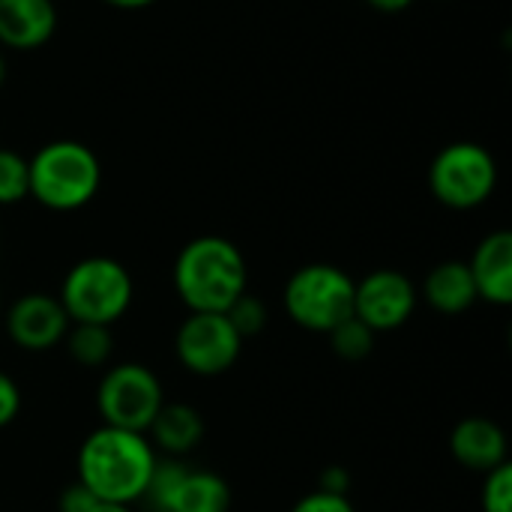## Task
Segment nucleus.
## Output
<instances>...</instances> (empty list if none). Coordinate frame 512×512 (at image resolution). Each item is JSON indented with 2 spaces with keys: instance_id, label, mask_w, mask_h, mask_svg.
<instances>
[{
  "instance_id": "obj_1",
  "label": "nucleus",
  "mask_w": 512,
  "mask_h": 512,
  "mask_svg": "<svg viewBox=\"0 0 512 512\" xmlns=\"http://www.w3.org/2000/svg\"><path fill=\"white\" fill-rule=\"evenodd\" d=\"M159 459L162 456L144 432L102 423L81 441L75 471L78 483L90 489L96 501L135 507L144 501Z\"/></svg>"
},
{
  "instance_id": "obj_7",
  "label": "nucleus",
  "mask_w": 512,
  "mask_h": 512,
  "mask_svg": "<svg viewBox=\"0 0 512 512\" xmlns=\"http://www.w3.org/2000/svg\"><path fill=\"white\" fill-rule=\"evenodd\" d=\"M165 405V390L159 375L144 363H114L102 372L96 384V411L105 426L144 432Z\"/></svg>"
},
{
  "instance_id": "obj_23",
  "label": "nucleus",
  "mask_w": 512,
  "mask_h": 512,
  "mask_svg": "<svg viewBox=\"0 0 512 512\" xmlns=\"http://www.w3.org/2000/svg\"><path fill=\"white\" fill-rule=\"evenodd\" d=\"M21 414V387L9 372L0 369V429L12 426Z\"/></svg>"
},
{
  "instance_id": "obj_25",
  "label": "nucleus",
  "mask_w": 512,
  "mask_h": 512,
  "mask_svg": "<svg viewBox=\"0 0 512 512\" xmlns=\"http://www.w3.org/2000/svg\"><path fill=\"white\" fill-rule=\"evenodd\" d=\"M318 489L333 492V495H348V489H351V474H348L342 465H330V468H324V471H321V477H318Z\"/></svg>"
},
{
  "instance_id": "obj_15",
  "label": "nucleus",
  "mask_w": 512,
  "mask_h": 512,
  "mask_svg": "<svg viewBox=\"0 0 512 512\" xmlns=\"http://www.w3.org/2000/svg\"><path fill=\"white\" fill-rule=\"evenodd\" d=\"M147 438L165 459H183L204 441V417L186 402H165L153 417Z\"/></svg>"
},
{
  "instance_id": "obj_8",
  "label": "nucleus",
  "mask_w": 512,
  "mask_h": 512,
  "mask_svg": "<svg viewBox=\"0 0 512 512\" xmlns=\"http://www.w3.org/2000/svg\"><path fill=\"white\" fill-rule=\"evenodd\" d=\"M144 504L153 512H228L231 486L207 468H189L183 459H159Z\"/></svg>"
},
{
  "instance_id": "obj_9",
  "label": "nucleus",
  "mask_w": 512,
  "mask_h": 512,
  "mask_svg": "<svg viewBox=\"0 0 512 512\" xmlns=\"http://www.w3.org/2000/svg\"><path fill=\"white\" fill-rule=\"evenodd\" d=\"M243 336L234 330L228 315L189 312L174 333L177 363L195 378H219L240 360Z\"/></svg>"
},
{
  "instance_id": "obj_22",
  "label": "nucleus",
  "mask_w": 512,
  "mask_h": 512,
  "mask_svg": "<svg viewBox=\"0 0 512 512\" xmlns=\"http://www.w3.org/2000/svg\"><path fill=\"white\" fill-rule=\"evenodd\" d=\"M291 512H357L348 495H333V492H324V489H315L309 495H303Z\"/></svg>"
},
{
  "instance_id": "obj_28",
  "label": "nucleus",
  "mask_w": 512,
  "mask_h": 512,
  "mask_svg": "<svg viewBox=\"0 0 512 512\" xmlns=\"http://www.w3.org/2000/svg\"><path fill=\"white\" fill-rule=\"evenodd\" d=\"M90 512H135L132 507H126V504H108V501H96Z\"/></svg>"
},
{
  "instance_id": "obj_14",
  "label": "nucleus",
  "mask_w": 512,
  "mask_h": 512,
  "mask_svg": "<svg viewBox=\"0 0 512 512\" xmlns=\"http://www.w3.org/2000/svg\"><path fill=\"white\" fill-rule=\"evenodd\" d=\"M468 270L477 285V297L492 306L512 303V234L492 231L474 249Z\"/></svg>"
},
{
  "instance_id": "obj_20",
  "label": "nucleus",
  "mask_w": 512,
  "mask_h": 512,
  "mask_svg": "<svg viewBox=\"0 0 512 512\" xmlns=\"http://www.w3.org/2000/svg\"><path fill=\"white\" fill-rule=\"evenodd\" d=\"M483 512H512V465L504 462L495 471L483 474V492H480Z\"/></svg>"
},
{
  "instance_id": "obj_13",
  "label": "nucleus",
  "mask_w": 512,
  "mask_h": 512,
  "mask_svg": "<svg viewBox=\"0 0 512 512\" xmlns=\"http://www.w3.org/2000/svg\"><path fill=\"white\" fill-rule=\"evenodd\" d=\"M57 33L54 0H0V45L36 51Z\"/></svg>"
},
{
  "instance_id": "obj_17",
  "label": "nucleus",
  "mask_w": 512,
  "mask_h": 512,
  "mask_svg": "<svg viewBox=\"0 0 512 512\" xmlns=\"http://www.w3.org/2000/svg\"><path fill=\"white\" fill-rule=\"evenodd\" d=\"M63 345L69 351L72 363H78L84 369H102L111 363V354H114L111 327H99V324H72Z\"/></svg>"
},
{
  "instance_id": "obj_10",
  "label": "nucleus",
  "mask_w": 512,
  "mask_h": 512,
  "mask_svg": "<svg viewBox=\"0 0 512 512\" xmlns=\"http://www.w3.org/2000/svg\"><path fill=\"white\" fill-rule=\"evenodd\" d=\"M420 303L414 279L402 270H372L354 282V318L375 336L405 327Z\"/></svg>"
},
{
  "instance_id": "obj_11",
  "label": "nucleus",
  "mask_w": 512,
  "mask_h": 512,
  "mask_svg": "<svg viewBox=\"0 0 512 512\" xmlns=\"http://www.w3.org/2000/svg\"><path fill=\"white\" fill-rule=\"evenodd\" d=\"M0 318H3L9 342L27 354H45V351L63 345V339L72 327L60 300L45 291L21 294Z\"/></svg>"
},
{
  "instance_id": "obj_24",
  "label": "nucleus",
  "mask_w": 512,
  "mask_h": 512,
  "mask_svg": "<svg viewBox=\"0 0 512 512\" xmlns=\"http://www.w3.org/2000/svg\"><path fill=\"white\" fill-rule=\"evenodd\" d=\"M93 504H96V498H93L90 489H84L78 480L69 483V486L60 492V498H57V510L60 512H90Z\"/></svg>"
},
{
  "instance_id": "obj_2",
  "label": "nucleus",
  "mask_w": 512,
  "mask_h": 512,
  "mask_svg": "<svg viewBox=\"0 0 512 512\" xmlns=\"http://www.w3.org/2000/svg\"><path fill=\"white\" fill-rule=\"evenodd\" d=\"M171 279L189 312L225 315L249 291V264L231 240L204 234L177 252Z\"/></svg>"
},
{
  "instance_id": "obj_4",
  "label": "nucleus",
  "mask_w": 512,
  "mask_h": 512,
  "mask_svg": "<svg viewBox=\"0 0 512 512\" xmlns=\"http://www.w3.org/2000/svg\"><path fill=\"white\" fill-rule=\"evenodd\" d=\"M57 300L72 324L114 327L132 309L135 282L117 258L90 255L66 270Z\"/></svg>"
},
{
  "instance_id": "obj_27",
  "label": "nucleus",
  "mask_w": 512,
  "mask_h": 512,
  "mask_svg": "<svg viewBox=\"0 0 512 512\" xmlns=\"http://www.w3.org/2000/svg\"><path fill=\"white\" fill-rule=\"evenodd\" d=\"M375 9H381V12H402V9H408L414 0H369Z\"/></svg>"
},
{
  "instance_id": "obj_3",
  "label": "nucleus",
  "mask_w": 512,
  "mask_h": 512,
  "mask_svg": "<svg viewBox=\"0 0 512 512\" xmlns=\"http://www.w3.org/2000/svg\"><path fill=\"white\" fill-rule=\"evenodd\" d=\"M30 198L54 213L87 207L102 186L99 156L72 138L42 144L30 159Z\"/></svg>"
},
{
  "instance_id": "obj_29",
  "label": "nucleus",
  "mask_w": 512,
  "mask_h": 512,
  "mask_svg": "<svg viewBox=\"0 0 512 512\" xmlns=\"http://www.w3.org/2000/svg\"><path fill=\"white\" fill-rule=\"evenodd\" d=\"M3 81H6V57L0 51V87H3Z\"/></svg>"
},
{
  "instance_id": "obj_19",
  "label": "nucleus",
  "mask_w": 512,
  "mask_h": 512,
  "mask_svg": "<svg viewBox=\"0 0 512 512\" xmlns=\"http://www.w3.org/2000/svg\"><path fill=\"white\" fill-rule=\"evenodd\" d=\"M30 198V168L15 150L0 147V207Z\"/></svg>"
},
{
  "instance_id": "obj_21",
  "label": "nucleus",
  "mask_w": 512,
  "mask_h": 512,
  "mask_svg": "<svg viewBox=\"0 0 512 512\" xmlns=\"http://www.w3.org/2000/svg\"><path fill=\"white\" fill-rule=\"evenodd\" d=\"M225 315H228V321L234 324V330H237L243 339L258 336V333L267 327V306H264V300L252 297L249 291H246L240 300H234V306H231Z\"/></svg>"
},
{
  "instance_id": "obj_30",
  "label": "nucleus",
  "mask_w": 512,
  "mask_h": 512,
  "mask_svg": "<svg viewBox=\"0 0 512 512\" xmlns=\"http://www.w3.org/2000/svg\"><path fill=\"white\" fill-rule=\"evenodd\" d=\"M0 315H3V303H0Z\"/></svg>"
},
{
  "instance_id": "obj_18",
  "label": "nucleus",
  "mask_w": 512,
  "mask_h": 512,
  "mask_svg": "<svg viewBox=\"0 0 512 512\" xmlns=\"http://www.w3.org/2000/svg\"><path fill=\"white\" fill-rule=\"evenodd\" d=\"M327 336H330L333 354L342 360H366L375 348V333L366 324H360L354 315L348 321L336 324Z\"/></svg>"
},
{
  "instance_id": "obj_6",
  "label": "nucleus",
  "mask_w": 512,
  "mask_h": 512,
  "mask_svg": "<svg viewBox=\"0 0 512 512\" xmlns=\"http://www.w3.org/2000/svg\"><path fill=\"white\" fill-rule=\"evenodd\" d=\"M429 189L450 210L483 207L498 189V162L477 141H453L432 159Z\"/></svg>"
},
{
  "instance_id": "obj_16",
  "label": "nucleus",
  "mask_w": 512,
  "mask_h": 512,
  "mask_svg": "<svg viewBox=\"0 0 512 512\" xmlns=\"http://www.w3.org/2000/svg\"><path fill=\"white\" fill-rule=\"evenodd\" d=\"M420 297L441 315H462L480 300L468 261H444L432 267Z\"/></svg>"
},
{
  "instance_id": "obj_12",
  "label": "nucleus",
  "mask_w": 512,
  "mask_h": 512,
  "mask_svg": "<svg viewBox=\"0 0 512 512\" xmlns=\"http://www.w3.org/2000/svg\"><path fill=\"white\" fill-rule=\"evenodd\" d=\"M450 453L462 468L489 474L498 465L510 462V441H507V432L495 420L465 417L450 432Z\"/></svg>"
},
{
  "instance_id": "obj_26",
  "label": "nucleus",
  "mask_w": 512,
  "mask_h": 512,
  "mask_svg": "<svg viewBox=\"0 0 512 512\" xmlns=\"http://www.w3.org/2000/svg\"><path fill=\"white\" fill-rule=\"evenodd\" d=\"M102 3H108V6H114V9L135 12V9H147V6H153L156 0H102Z\"/></svg>"
},
{
  "instance_id": "obj_5",
  "label": "nucleus",
  "mask_w": 512,
  "mask_h": 512,
  "mask_svg": "<svg viewBox=\"0 0 512 512\" xmlns=\"http://www.w3.org/2000/svg\"><path fill=\"white\" fill-rule=\"evenodd\" d=\"M282 309L297 327L330 333L354 315V279L336 264H306L288 276Z\"/></svg>"
}]
</instances>
